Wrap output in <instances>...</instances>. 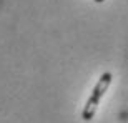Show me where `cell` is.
I'll return each mask as SVG.
<instances>
[{
	"mask_svg": "<svg viewBox=\"0 0 128 123\" xmlns=\"http://www.w3.org/2000/svg\"><path fill=\"white\" fill-rule=\"evenodd\" d=\"M95 2H96V4H103L105 0H95Z\"/></svg>",
	"mask_w": 128,
	"mask_h": 123,
	"instance_id": "cell-2",
	"label": "cell"
},
{
	"mask_svg": "<svg viewBox=\"0 0 128 123\" xmlns=\"http://www.w3.org/2000/svg\"><path fill=\"white\" fill-rule=\"evenodd\" d=\"M112 82H113V75H112L110 72H105L103 75L98 78L96 85L93 86V90H92V95L88 96L85 106H83V112H82V118L85 120V122L93 120V116H95V113H96V110H98L100 102H102V98L105 96L106 90L110 88Z\"/></svg>",
	"mask_w": 128,
	"mask_h": 123,
	"instance_id": "cell-1",
	"label": "cell"
}]
</instances>
